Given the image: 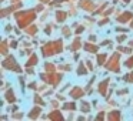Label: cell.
<instances>
[{"label": "cell", "mask_w": 133, "mask_h": 121, "mask_svg": "<svg viewBox=\"0 0 133 121\" xmlns=\"http://www.w3.org/2000/svg\"><path fill=\"white\" fill-rule=\"evenodd\" d=\"M62 50H63V43H62V40L50 41L46 46L42 47V53H43L44 57H50V56L56 54V53H62Z\"/></svg>", "instance_id": "1"}, {"label": "cell", "mask_w": 133, "mask_h": 121, "mask_svg": "<svg viewBox=\"0 0 133 121\" xmlns=\"http://www.w3.org/2000/svg\"><path fill=\"white\" fill-rule=\"evenodd\" d=\"M36 17V12L35 10H26V12H22L16 14V19H17V24L20 27H26L29 23H32Z\"/></svg>", "instance_id": "2"}, {"label": "cell", "mask_w": 133, "mask_h": 121, "mask_svg": "<svg viewBox=\"0 0 133 121\" xmlns=\"http://www.w3.org/2000/svg\"><path fill=\"white\" fill-rule=\"evenodd\" d=\"M3 67H4L6 70H12V71H17V73H20V71H22L20 66H19V64L16 63L15 57H12V56L3 60Z\"/></svg>", "instance_id": "3"}, {"label": "cell", "mask_w": 133, "mask_h": 121, "mask_svg": "<svg viewBox=\"0 0 133 121\" xmlns=\"http://www.w3.org/2000/svg\"><path fill=\"white\" fill-rule=\"evenodd\" d=\"M106 69L110 70V71H115V73H119V71H120V67H119V54H117V53H116V54H113L112 58L107 61Z\"/></svg>", "instance_id": "4"}, {"label": "cell", "mask_w": 133, "mask_h": 121, "mask_svg": "<svg viewBox=\"0 0 133 121\" xmlns=\"http://www.w3.org/2000/svg\"><path fill=\"white\" fill-rule=\"evenodd\" d=\"M42 80L56 86V84L62 80V74H42Z\"/></svg>", "instance_id": "5"}, {"label": "cell", "mask_w": 133, "mask_h": 121, "mask_svg": "<svg viewBox=\"0 0 133 121\" xmlns=\"http://www.w3.org/2000/svg\"><path fill=\"white\" fill-rule=\"evenodd\" d=\"M79 6L83 10H87V12H92V10L95 9V4H93V2H90V0H80V2H79Z\"/></svg>", "instance_id": "6"}, {"label": "cell", "mask_w": 133, "mask_h": 121, "mask_svg": "<svg viewBox=\"0 0 133 121\" xmlns=\"http://www.w3.org/2000/svg\"><path fill=\"white\" fill-rule=\"evenodd\" d=\"M132 19H133V13L126 12V13H123V14L119 16V17H117V21H119V23H126V21L132 20Z\"/></svg>", "instance_id": "7"}, {"label": "cell", "mask_w": 133, "mask_h": 121, "mask_svg": "<svg viewBox=\"0 0 133 121\" xmlns=\"http://www.w3.org/2000/svg\"><path fill=\"white\" fill-rule=\"evenodd\" d=\"M82 95H83V90H82L80 87H75V88L70 91V97L72 98H80Z\"/></svg>", "instance_id": "8"}, {"label": "cell", "mask_w": 133, "mask_h": 121, "mask_svg": "<svg viewBox=\"0 0 133 121\" xmlns=\"http://www.w3.org/2000/svg\"><path fill=\"white\" fill-rule=\"evenodd\" d=\"M107 84H109V78H106L104 81H102L100 84H99V93H100L102 95L106 94V88H107Z\"/></svg>", "instance_id": "9"}, {"label": "cell", "mask_w": 133, "mask_h": 121, "mask_svg": "<svg viewBox=\"0 0 133 121\" xmlns=\"http://www.w3.org/2000/svg\"><path fill=\"white\" fill-rule=\"evenodd\" d=\"M40 111H42L40 107H35V108L29 112V118H32V120H33V118H37L39 114H40Z\"/></svg>", "instance_id": "10"}, {"label": "cell", "mask_w": 133, "mask_h": 121, "mask_svg": "<svg viewBox=\"0 0 133 121\" xmlns=\"http://www.w3.org/2000/svg\"><path fill=\"white\" fill-rule=\"evenodd\" d=\"M47 118H50V120H63V115H62L57 110H56V111L50 112V114L47 115Z\"/></svg>", "instance_id": "11"}, {"label": "cell", "mask_w": 133, "mask_h": 121, "mask_svg": "<svg viewBox=\"0 0 133 121\" xmlns=\"http://www.w3.org/2000/svg\"><path fill=\"white\" fill-rule=\"evenodd\" d=\"M4 97H6V101L7 103H15L16 101V97H15V93L12 91V90H9V91L4 94Z\"/></svg>", "instance_id": "12"}, {"label": "cell", "mask_w": 133, "mask_h": 121, "mask_svg": "<svg viewBox=\"0 0 133 121\" xmlns=\"http://www.w3.org/2000/svg\"><path fill=\"white\" fill-rule=\"evenodd\" d=\"M107 118H109L110 121H119L120 120V112L119 111H112L109 115H107Z\"/></svg>", "instance_id": "13"}, {"label": "cell", "mask_w": 133, "mask_h": 121, "mask_svg": "<svg viewBox=\"0 0 133 121\" xmlns=\"http://www.w3.org/2000/svg\"><path fill=\"white\" fill-rule=\"evenodd\" d=\"M67 17V13L66 12H57L56 13V20L59 21V23H62V21H64Z\"/></svg>", "instance_id": "14"}, {"label": "cell", "mask_w": 133, "mask_h": 121, "mask_svg": "<svg viewBox=\"0 0 133 121\" xmlns=\"http://www.w3.org/2000/svg\"><path fill=\"white\" fill-rule=\"evenodd\" d=\"M84 49H86V51H89V53H97L99 47L97 46H93V44H90V43H87V44H84Z\"/></svg>", "instance_id": "15"}, {"label": "cell", "mask_w": 133, "mask_h": 121, "mask_svg": "<svg viewBox=\"0 0 133 121\" xmlns=\"http://www.w3.org/2000/svg\"><path fill=\"white\" fill-rule=\"evenodd\" d=\"M37 60H39V58H37V56H36V54H33L32 57H30L29 60H27L26 66H27V67H32V66H36V63H37Z\"/></svg>", "instance_id": "16"}, {"label": "cell", "mask_w": 133, "mask_h": 121, "mask_svg": "<svg viewBox=\"0 0 133 121\" xmlns=\"http://www.w3.org/2000/svg\"><path fill=\"white\" fill-rule=\"evenodd\" d=\"M80 105H82V111H83V112H87V111L90 110L89 103H86V101H82V104H80Z\"/></svg>", "instance_id": "17"}, {"label": "cell", "mask_w": 133, "mask_h": 121, "mask_svg": "<svg viewBox=\"0 0 133 121\" xmlns=\"http://www.w3.org/2000/svg\"><path fill=\"white\" fill-rule=\"evenodd\" d=\"M63 108H64V110H70V111H73V110H76V104H75V103H67V104H64Z\"/></svg>", "instance_id": "18"}, {"label": "cell", "mask_w": 133, "mask_h": 121, "mask_svg": "<svg viewBox=\"0 0 133 121\" xmlns=\"http://www.w3.org/2000/svg\"><path fill=\"white\" fill-rule=\"evenodd\" d=\"M104 60H106V54H99V57H97V63H99V66H103V63H104Z\"/></svg>", "instance_id": "19"}, {"label": "cell", "mask_w": 133, "mask_h": 121, "mask_svg": "<svg viewBox=\"0 0 133 121\" xmlns=\"http://www.w3.org/2000/svg\"><path fill=\"white\" fill-rule=\"evenodd\" d=\"M79 47H80V40H79V39H76L75 43H73L72 46H70V49H72V50H77Z\"/></svg>", "instance_id": "20"}, {"label": "cell", "mask_w": 133, "mask_h": 121, "mask_svg": "<svg viewBox=\"0 0 133 121\" xmlns=\"http://www.w3.org/2000/svg\"><path fill=\"white\" fill-rule=\"evenodd\" d=\"M2 54L3 56L7 54V43L6 41H2Z\"/></svg>", "instance_id": "21"}, {"label": "cell", "mask_w": 133, "mask_h": 121, "mask_svg": "<svg viewBox=\"0 0 133 121\" xmlns=\"http://www.w3.org/2000/svg\"><path fill=\"white\" fill-rule=\"evenodd\" d=\"M86 73H87V70L84 69L83 64H80V66L77 67V74H86Z\"/></svg>", "instance_id": "22"}, {"label": "cell", "mask_w": 133, "mask_h": 121, "mask_svg": "<svg viewBox=\"0 0 133 121\" xmlns=\"http://www.w3.org/2000/svg\"><path fill=\"white\" fill-rule=\"evenodd\" d=\"M124 81H127V83H133V73L124 75Z\"/></svg>", "instance_id": "23"}, {"label": "cell", "mask_w": 133, "mask_h": 121, "mask_svg": "<svg viewBox=\"0 0 133 121\" xmlns=\"http://www.w3.org/2000/svg\"><path fill=\"white\" fill-rule=\"evenodd\" d=\"M124 66L129 67V69H132V67H133V56H132V57H130L129 60L126 61V63H124Z\"/></svg>", "instance_id": "24"}, {"label": "cell", "mask_w": 133, "mask_h": 121, "mask_svg": "<svg viewBox=\"0 0 133 121\" xmlns=\"http://www.w3.org/2000/svg\"><path fill=\"white\" fill-rule=\"evenodd\" d=\"M44 69H46L47 71H53V70H55V66H53L52 63H47L46 66H44Z\"/></svg>", "instance_id": "25"}, {"label": "cell", "mask_w": 133, "mask_h": 121, "mask_svg": "<svg viewBox=\"0 0 133 121\" xmlns=\"http://www.w3.org/2000/svg\"><path fill=\"white\" fill-rule=\"evenodd\" d=\"M36 32H37L36 26H32V27H29V29H27V33H29V34H35Z\"/></svg>", "instance_id": "26"}, {"label": "cell", "mask_w": 133, "mask_h": 121, "mask_svg": "<svg viewBox=\"0 0 133 121\" xmlns=\"http://www.w3.org/2000/svg\"><path fill=\"white\" fill-rule=\"evenodd\" d=\"M35 101H36V103H39V104H42V105H43V100H42V97H39V95H36V97H35Z\"/></svg>", "instance_id": "27"}, {"label": "cell", "mask_w": 133, "mask_h": 121, "mask_svg": "<svg viewBox=\"0 0 133 121\" xmlns=\"http://www.w3.org/2000/svg\"><path fill=\"white\" fill-rule=\"evenodd\" d=\"M63 34L64 36H70V29H69V27H64V29H63Z\"/></svg>", "instance_id": "28"}, {"label": "cell", "mask_w": 133, "mask_h": 121, "mask_svg": "<svg viewBox=\"0 0 133 121\" xmlns=\"http://www.w3.org/2000/svg\"><path fill=\"white\" fill-rule=\"evenodd\" d=\"M120 51H124V53H130V49H124V47H119Z\"/></svg>", "instance_id": "29"}, {"label": "cell", "mask_w": 133, "mask_h": 121, "mask_svg": "<svg viewBox=\"0 0 133 121\" xmlns=\"http://www.w3.org/2000/svg\"><path fill=\"white\" fill-rule=\"evenodd\" d=\"M102 118H104V114H103V112H100V114H97V117H96V120H102Z\"/></svg>", "instance_id": "30"}, {"label": "cell", "mask_w": 133, "mask_h": 121, "mask_svg": "<svg viewBox=\"0 0 133 121\" xmlns=\"http://www.w3.org/2000/svg\"><path fill=\"white\" fill-rule=\"evenodd\" d=\"M124 39H126V36H120V37L117 39V41H120V43H122V41H124Z\"/></svg>", "instance_id": "31"}, {"label": "cell", "mask_w": 133, "mask_h": 121, "mask_svg": "<svg viewBox=\"0 0 133 121\" xmlns=\"http://www.w3.org/2000/svg\"><path fill=\"white\" fill-rule=\"evenodd\" d=\"M82 32H83V27H79V29L77 30H76V33H77V34H80V33Z\"/></svg>", "instance_id": "32"}, {"label": "cell", "mask_w": 133, "mask_h": 121, "mask_svg": "<svg viewBox=\"0 0 133 121\" xmlns=\"http://www.w3.org/2000/svg\"><path fill=\"white\" fill-rule=\"evenodd\" d=\"M29 87H30V88H33V90H35V88H36V83H32Z\"/></svg>", "instance_id": "33"}, {"label": "cell", "mask_w": 133, "mask_h": 121, "mask_svg": "<svg viewBox=\"0 0 133 121\" xmlns=\"http://www.w3.org/2000/svg\"><path fill=\"white\" fill-rule=\"evenodd\" d=\"M86 64H87V66H89V69H90V70H92V69H93V66H92V63H90V61H87V63H86Z\"/></svg>", "instance_id": "34"}, {"label": "cell", "mask_w": 133, "mask_h": 121, "mask_svg": "<svg viewBox=\"0 0 133 121\" xmlns=\"http://www.w3.org/2000/svg\"><path fill=\"white\" fill-rule=\"evenodd\" d=\"M22 117H23L22 114H16V115H15V118H22Z\"/></svg>", "instance_id": "35"}, {"label": "cell", "mask_w": 133, "mask_h": 121, "mask_svg": "<svg viewBox=\"0 0 133 121\" xmlns=\"http://www.w3.org/2000/svg\"><path fill=\"white\" fill-rule=\"evenodd\" d=\"M40 2H50V0H40Z\"/></svg>", "instance_id": "36"}, {"label": "cell", "mask_w": 133, "mask_h": 121, "mask_svg": "<svg viewBox=\"0 0 133 121\" xmlns=\"http://www.w3.org/2000/svg\"><path fill=\"white\" fill-rule=\"evenodd\" d=\"M132 27H133V21H132Z\"/></svg>", "instance_id": "37"}, {"label": "cell", "mask_w": 133, "mask_h": 121, "mask_svg": "<svg viewBox=\"0 0 133 121\" xmlns=\"http://www.w3.org/2000/svg\"><path fill=\"white\" fill-rule=\"evenodd\" d=\"M13 2H17V0H13Z\"/></svg>", "instance_id": "38"}]
</instances>
